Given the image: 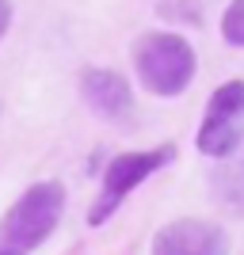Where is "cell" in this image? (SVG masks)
<instances>
[{"label":"cell","mask_w":244,"mask_h":255,"mask_svg":"<svg viewBox=\"0 0 244 255\" xmlns=\"http://www.w3.org/2000/svg\"><path fill=\"white\" fill-rule=\"evenodd\" d=\"M222 38L237 50H244V0H233L222 15Z\"/></svg>","instance_id":"cell-8"},{"label":"cell","mask_w":244,"mask_h":255,"mask_svg":"<svg viewBox=\"0 0 244 255\" xmlns=\"http://www.w3.org/2000/svg\"><path fill=\"white\" fill-rule=\"evenodd\" d=\"M149 255H229V233L218 221L180 217L153 236Z\"/></svg>","instance_id":"cell-5"},{"label":"cell","mask_w":244,"mask_h":255,"mask_svg":"<svg viewBox=\"0 0 244 255\" xmlns=\"http://www.w3.org/2000/svg\"><path fill=\"white\" fill-rule=\"evenodd\" d=\"M8 27H11V4H8V0H0V38L8 34Z\"/></svg>","instance_id":"cell-9"},{"label":"cell","mask_w":244,"mask_h":255,"mask_svg":"<svg viewBox=\"0 0 244 255\" xmlns=\"http://www.w3.org/2000/svg\"><path fill=\"white\" fill-rule=\"evenodd\" d=\"M168 160H176V145H157V149H145V152H122V156H115L103 171L96 202L88 206V225L99 229L134 194V187H141L149 175H157Z\"/></svg>","instance_id":"cell-3"},{"label":"cell","mask_w":244,"mask_h":255,"mask_svg":"<svg viewBox=\"0 0 244 255\" xmlns=\"http://www.w3.org/2000/svg\"><path fill=\"white\" fill-rule=\"evenodd\" d=\"M134 69H138V80L145 92H153L160 99H172L191 88L199 57H195V46L183 34L149 31L134 46Z\"/></svg>","instance_id":"cell-1"},{"label":"cell","mask_w":244,"mask_h":255,"mask_svg":"<svg viewBox=\"0 0 244 255\" xmlns=\"http://www.w3.org/2000/svg\"><path fill=\"white\" fill-rule=\"evenodd\" d=\"M241 141H244V80H229L210 96L195 145L202 156L225 160L241 149Z\"/></svg>","instance_id":"cell-4"},{"label":"cell","mask_w":244,"mask_h":255,"mask_svg":"<svg viewBox=\"0 0 244 255\" xmlns=\"http://www.w3.org/2000/svg\"><path fill=\"white\" fill-rule=\"evenodd\" d=\"M210 187H214V194H218L222 206H229L233 213H244V152L241 149L233 156H225V164L214 168Z\"/></svg>","instance_id":"cell-7"},{"label":"cell","mask_w":244,"mask_h":255,"mask_svg":"<svg viewBox=\"0 0 244 255\" xmlns=\"http://www.w3.org/2000/svg\"><path fill=\"white\" fill-rule=\"evenodd\" d=\"M0 255H19V252H4V248H0Z\"/></svg>","instance_id":"cell-10"},{"label":"cell","mask_w":244,"mask_h":255,"mask_svg":"<svg viewBox=\"0 0 244 255\" xmlns=\"http://www.w3.org/2000/svg\"><path fill=\"white\" fill-rule=\"evenodd\" d=\"M80 96L96 111L99 118L115 122V126H130L134 122V96H130L126 76L115 69H84L80 76Z\"/></svg>","instance_id":"cell-6"},{"label":"cell","mask_w":244,"mask_h":255,"mask_svg":"<svg viewBox=\"0 0 244 255\" xmlns=\"http://www.w3.org/2000/svg\"><path fill=\"white\" fill-rule=\"evenodd\" d=\"M65 213V187L53 179H42L27 187V191L15 198L8 213H4V225H0V248L4 252H34L38 244L50 240V233L57 229Z\"/></svg>","instance_id":"cell-2"}]
</instances>
